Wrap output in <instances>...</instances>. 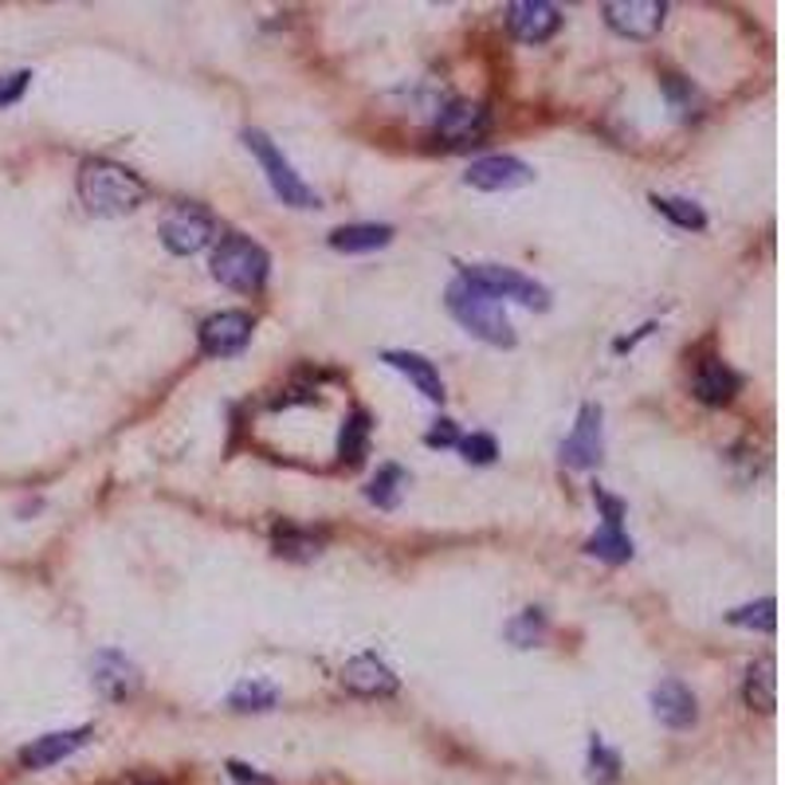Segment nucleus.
I'll list each match as a JSON object with an SVG mask.
<instances>
[{
	"mask_svg": "<svg viewBox=\"0 0 785 785\" xmlns=\"http://www.w3.org/2000/svg\"><path fill=\"white\" fill-rule=\"evenodd\" d=\"M652 205H656V213H664L672 225L679 228H706V213L696 205V201H687V196H660L652 193Z\"/></svg>",
	"mask_w": 785,
	"mask_h": 785,
	"instance_id": "nucleus-24",
	"label": "nucleus"
},
{
	"mask_svg": "<svg viewBox=\"0 0 785 785\" xmlns=\"http://www.w3.org/2000/svg\"><path fill=\"white\" fill-rule=\"evenodd\" d=\"M279 691L271 684H259V679H244V684L232 687V696H228V706L235 711H271Z\"/></svg>",
	"mask_w": 785,
	"mask_h": 785,
	"instance_id": "nucleus-25",
	"label": "nucleus"
},
{
	"mask_svg": "<svg viewBox=\"0 0 785 785\" xmlns=\"http://www.w3.org/2000/svg\"><path fill=\"white\" fill-rule=\"evenodd\" d=\"M404 487H409V475H404V468H397V463H385V468L370 480V487H365V499H370L373 507L392 510L397 503H401Z\"/></svg>",
	"mask_w": 785,
	"mask_h": 785,
	"instance_id": "nucleus-23",
	"label": "nucleus"
},
{
	"mask_svg": "<svg viewBox=\"0 0 785 785\" xmlns=\"http://www.w3.org/2000/svg\"><path fill=\"white\" fill-rule=\"evenodd\" d=\"M28 83H32V71H12V75L0 78V107L20 102V95L28 90Z\"/></svg>",
	"mask_w": 785,
	"mask_h": 785,
	"instance_id": "nucleus-31",
	"label": "nucleus"
},
{
	"mask_svg": "<svg viewBox=\"0 0 785 785\" xmlns=\"http://www.w3.org/2000/svg\"><path fill=\"white\" fill-rule=\"evenodd\" d=\"M460 279H468L471 287L487 291L491 299H515V303L534 306V311H546V306H550V291H546V287L534 283L530 275L515 271V267L471 264V267H460Z\"/></svg>",
	"mask_w": 785,
	"mask_h": 785,
	"instance_id": "nucleus-5",
	"label": "nucleus"
},
{
	"mask_svg": "<svg viewBox=\"0 0 785 785\" xmlns=\"http://www.w3.org/2000/svg\"><path fill=\"white\" fill-rule=\"evenodd\" d=\"M463 181H468L471 189H483V193H510V189L530 185V181H534V169L510 154H491V157H480V161H471Z\"/></svg>",
	"mask_w": 785,
	"mask_h": 785,
	"instance_id": "nucleus-8",
	"label": "nucleus"
},
{
	"mask_svg": "<svg viewBox=\"0 0 785 785\" xmlns=\"http://www.w3.org/2000/svg\"><path fill=\"white\" fill-rule=\"evenodd\" d=\"M90 672H95V687L107 699H130L142 687V672L122 652H98Z\"/></svg>",
	"mask_w": 785,
	"mask_h": 785,
	"instance_id": "nucleus-16",
	"label": "nucleus"
},
{
	"mask_svg": "<svg viewBox=\"0 0 785 785\" xmlns=\"http://www.w3.org/2000/svg\"><path fill=\"white\" fill-rule=\"evenodd\" d=\"M561 463L566 468H597L601 463V409L597 404H581L578 424L561 444Z\"/></svg>",
	"mask_w": 785,
	"mask_h": 785,
	"instance_id": "nucleus-14",
	"label": "nucleus"
},
{
	"mask_svg": "<svg viewBox=\"0 0 785 785\" xmlns=\"http://www.w3.org/2000/svg\"><path fill=\"white\" fill-rule=\"evenodd\" d=\"M78 196L95 216H126L149 196V185L134 169L118 166L110 157H90L78 169Z\"/></svg>",
	"mask_w": 785,
	"mask_h": 785,
	"instance_id": "nucleus-1",
	"label": "nucleus"
},
{
	"mask_svg": "<svg viewBox=\"0 0 785 785\" xmlns=\"http://www.w3.org/2000/svg\"><path fill=\"white\" fill-rule=\"evenodd\" d=\"M216 240V216L205 205H177L161 220V244L173 255H196Z\"/></svg>",
	"mask_w": 785,
	"mask_h": 785,
	"instance_id": "nucleus-6",
	"label": "nucleus"
},
{
	"mask_svg": "<svg viewBox=\"0 0 785 785\" xmlns=\"http://www.w3.org/2000/svg\"><path fill=\"white\" fill-rule=\"evenodd\" d=\"M392 240L389 225H346L330 232L334 252H377Z\"/></svg>",
	"mask_w": 785,
	"mask_h": 785,
	"instance_id": "nucleus-21",
	"label": "nucleus"
},
{
	"mask_svg": "<svg viewBox=\"0 0 785 785\" xmlns=\"http://www.w3.org/2000/svg\"><path fill=\"white\" fill-rule=\"evenodd\" d=\"M652 711H656V718L664 726H672V730H684V726L696 723V696L687 691L679 679H664V684L652 687Z\"/></svg>",
	"mask_w": 785,
	"mask_h": 785,
	"instance_id": "nucleus-17",
	"label": "nucleus"
},
{
	"mask_svg": "<svg viewBox=\"0 0 785 785\" xmlns=\"http://www.w3.org/2000/svg\"><path fill=\"white\" fill-rule=\"evenodd\" d=\"M342 687L346 691H353V696H365V699H382V696H392L397 687H401V679L392 676V667L385 664V660H377L373 652H362V656H353L342 664Z\"/></svg>",
	"mask_w": 785,
	"mask_h": 785,
	"instance_id": "nucleus-12",
	"label": "nucleus"
},
{
	"mask_svg": "<svg viewBox=\"0 0 785 785\" xmlns=\"http://www.w3.org/2000/svg\"><path fill=\"white\" fill-rule=\"evenodd\" d=\"M601 12H605V24L617 36L652 39L660 32V24H664L667 4L664 0H608Z\"/></svg>",
	"mask_w": 785,
	"mask_h": 785,
	"instance_id": "nucleus-7",
	"label": "nucleus"
},
{
	"mask_svg": "<svg viewBox=\"0 0 785 785\" xmlns=\"http://www.w3.org/2000/svg\"><path fill=\"white\" fill-rule=\"evenodd\" d=\"M507 28L522 44H546L561 28V9L550 0H515L507 4Z\"/></svg>",
	"mask_w": 785,
	"mask_h": 785,
	"instance_id": "nucleus-11",
	"label": "nucleus"
},
{
	"mask_svg": "<svg viewBox=\"0 0 785 785\" xmlns=\"http://www.w3.org/2000/svg\"><path fill=\"white\" fill-rule=\"evenodd\" d=\"M664 90H667V98L676 102L679 114H691V107H696V102H699L696 87H691L687 78H679V75H664Z\"/></svg>",
	"mask_w": 785,
	"mask_h": 785,
	"instance_id": "nucleus-29",
	"label": "nucleus"
},
{
	"mask_svg": "<svg viewBox=\"0 0 785 785\" xmlns=\"http://www.w3.org/2000/svg\"><path fill=\"white\" fill-rule=\"evenodd\" d=\"M491 130V110L483 102H448L436 118V137H440L444 146H471V142H480L483 134Z\"/></svg>",
	"mask_w": 785,
	"mask_h": 785,
	"instance_id": "nucleus-10",
	"label": "nucleus"
},
{
	"mask_svg": "<svg viewBox=\"0 0 785 785\" xmlns=\"http://www.w3.org/2000/svg\"><path fill=\"white\" fill-rule=\"evenodd\" d=\"M382 362L392 365L397 373H404L416 389L428 397V401H444V382H440V370L428 362V358H421V353H409V350H389L382 353Z\"/></svg>",
	"mask_w": 785,
	"mask_h": 785,
	"instance_id": "nucleus-19",
	"label": "nucleus"
},
{
	"mask_svg": "<svg viewBox=\"0 0 785 785\" xmlns=\"http://www.w3.org/2000/svg\"><path fill=\"white\" fill-rule=\"evenodd\" d=\"M424 440H428L432 448H448V444H456V424H451V421H436V428H432Z\"/></svg>",
	"mask_w": 785,
	"mask_h": 785,
	"instance_id": "nucleus-34",
	"label": "nucleus"
},
{
	"mask_svg": "<svg viewBox=\"0 0 785 785\" xmlns=\"http://www.w3.org/2000/svg\"><path fill=\"white\" fill-rule=\"evenodd\" d=\"M252 330H255L252 314L220 311L213 318H205V326H201V350L208 358H232V353H240L252 342Z\"/></svg>",
	"mask_w": 785,
	"mask_h": 785,
	"instance_id": "nucleus-9",
	"label": "nucleus"
},
{
	"mask_svg": "<svg viewBox=\"0 0 785 785\" xmlns=\"http://www.w3.org/2000/svg\"><path fill=\"white\" fill-rule=\"evenodd\" d=\"M589 762H593V777H601V782H613V777H617V770H620L617 754H608L601 742H593V750H589Z\"/></svg>",
	"mask_w": 785,
	"mask_h": 785,
	"instance_id": "nucleus-32",
	"label": "nucleus"
},
{
	"mask_svg": "<svg viewBox=\"0 0 785 785\" xmlns=\"http://www.w3.org/2000/svg\"><path fill=\"white\" fill-rule=\"evenodd\" d=\"M90 738V726H78V730H56V735H44V738H32L24 750H20V765H28V770H48V765L63 762L78 750V746H87Z\"/></svg>",
	"mask_w": 785,
	"mask_h": 785,
	"instance_id": "nucleus-15",
	"label": "nucleus"
},
{
	"mask_svg": "<svg viewBox=\"0 0 785 785\" xmlns=\"http://www.w3.org/2000/svg\"><path fill=\"white\" fill-rule=\"evenodd\" d=\"M460 451H463V460H468V463H491L495 456H499L495 440H491V436H483V432H475V436L460 440Z\"/></svg>",
	"mask_w": 785,
	"mask_h": 785,
	"instance_id": "nucleus-30",
	"label": "nucleus"
},
{
	"mask_svg": "<svg viewBox=\"0 0 785 785\" xmlns=\"http://www.w3.org/2000/svg\"><path fill=\"white\" fill-rule=\"evenodd\" d=\"M597 503H601V510H605V527L585 542V554H593V558H601V561H628L632 558V539L620 530L625 503L605 495V491H597Z\"/></svg>",
	"mask_w": 785,
	"mask_h": 785,
	"instance_id": "nucleus-13",
	"label": "nucleus"
},
{
	"mask_svg": "<svg viewBox=\"0 0 785 785\" xmlns=\"http://www.w3.org/2000/svg\"><path fill=\"white\" fill-rule=\"evenodd\" d=\"M777 667H774V660H754V664L746 667V679H742V699L754 711H762V715H770L777 706V676H774Z\"/></svg>",
	"mask_w": 785,
	"mask_h": 785,
	"instance_id": "nucleus-20",
	"label": "nucleus"
},
{
	"mask_svg": "<svg viewBox=\"0 0 785 785\" xmlns=\"http://www.w3.org/2000/svg\"><path fill=\"white\" fill-rule=\"evenodd\" d=\"M244 142H247V149L259 157V166H264L267 181H271L275 196H279L283 205H291V208H314L318 205L314 189L306 185L303 177L294 173V166L287 161L283 154H279V146H275L264 130H244Z\"/></svg>",
	"mask_w": 785,
	"mask_h": 785,
	"instance_id": "nucleus-4",
	"label": "nucleus"
},
{
	"mask_svg": "<svg viewBox=\"0 0 785 785\" xmlns=\"http://www.w3.org/2000/svg\"><path fill=\"white\" fill-rule=\"evenodd\" d=\"M267 271H271V259L267 252L255 240L247 235H225L213 252V275L220 279L225 287L240 294H255L264 291L267 283Z\"/></svg>",
	"mask_w": 785,
	"mask_h": 785,
	"instance_id": "nucleus-3",
	"label": "nucleus"
},
{
	"mask_svg": "<svg viewBox=\"0 0 785 785\" xmlns=\"http://www.w3.org/2000/svg\"><path fill=\"white\" fill-rule=\"evenodd\" d=\"M774 601L765 597V601H758V605H742V608H735L730 613V625H742V628H762V632H774V625H777V613H774Z\"/></svg>",
	"mask_w": 785,
	"mask_h": 785,
	"instance_id": "nucleus-27",
	"label": "nucleus"
},
{
	"mask_svg": "<svg viewBox=\"0 0 785 785\" xmlns=\"http://www.w3.org/2000/svg\"><path fill=\"white\" fill-rule=\"evenodd\" d=\"M738 385L742 382H738V373L730 365L718 362V358H706V362H699L691 389H696V397L703 404H726L738 392Z\"/></svg>",
	"mask_w": 785,
	"mask_h": 785,
	"instance_id": "nucleus-18",
	"label": "nucleus"
},
{
	"mask_svg": "<svg viewBox=\"0 0 785 785\" xmlns=\"http://www.w3.org/2000/svg\"><path fill=\"white\" fill-rule=\"evenodd\" d=\"M542 632H546V620H542L539 608H527V613H522L519 620H510V625H507V637L515 640V644H519V648L539 644Z\"/></svg>",
	"mask_w": 785,
	"mask_h": 785,
	"instance_id": "nucleus-28",
	"label": "nucleus"
},
{
	"mask_svg": "<svg viewBox=\"0 0 785 785\" xmlns=\"http://www.w3.org/2000/svg\"><path fill=\"white\" fill-rule=\"evenodd\" d=\"M228 774H232V782H240V785H275L271 777H264L259 770H252V765H244V762H228Z\"/></svg>",
	"mask_w": 785,
	"mask_h": 785,
	"instance_id": "nucleus-33",
	"label": "nucleus"
},
{
	"mask_svg": "<svg viewBox=\"0 0 785 785\" xmlns=\"http://www.w3.org/2000/svg\"><path fill=\"white\" fill-rule=\"evenodd\" d=\"M444 303H448L451 318L468 334H475V338H483L491 346H515V330H510L507 314H503V303L491 299L487 291H480V287H471L468 279L448 283Z\"/></svg>",
	"mask_w": 785,
	"mask_h": 785,
	"instance_id": "nucleus-2",
	"label": "nucleus"
},
{
	"mask_svg": "<svg viewBox=\"0 0 785 785\" xmlns=\"http://www.w3.org/2000/svg\"><path fill=\"white\" fill-rule=\"evenodd\" d=\"M370 416L365 412H353L350 421H346V428H342V440H338V451H342V460H350V463H362V456H365V444H370Z\"/></svg>",
	"mask_w": 785,
	"mask_h": 785,
	"instance_id": "nucleus-26",
	"label": "nucleus"
},
{
	"mask_svg": "<svg viewBox=\"0 0 785 785\" xmlns=\"http://www.w3.org/2000/svg\"><path fill=\"white\" fill-rule=\"evenodd\" d=\"M323 534H314V530H294V527H283L275 530V554L287 561H311L323 554Z\"/></svg>",
	"mask_w": 785,
	"mask_h": 785,
	"instance_id": "nucleus-22",
	"label": "nucleus"
}]
</instances>
